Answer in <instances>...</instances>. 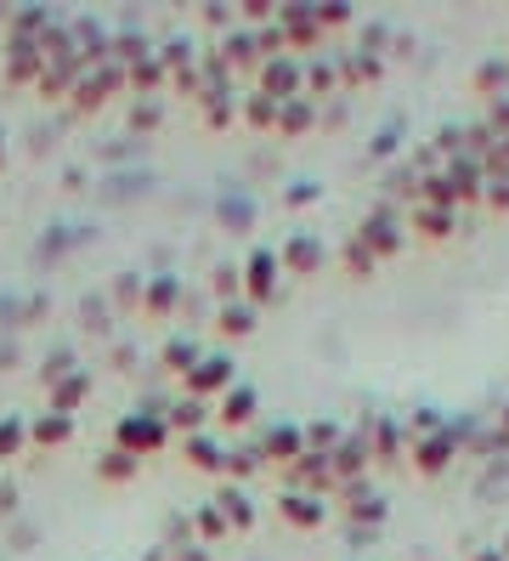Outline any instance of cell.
<instances>
[{
  "label": "cell",
  "instance_id": "24",
  "mask_svg": "<svg viewBox=\"0 0 509 561\" xmlns=\"http://www.w3.org/2000/svg\"><path fill=\"white\" fill-rule=\"evenodd\" d=\"M266 454H278V459H284V454H294V432H278V437H266Z\"/></svg>",
  "mask_w": 509,
  "mask_h": 561
},
{
  "label": "cell",
  "instance_id": "16",
  "mask_svg": "<svg viewBox=\"0 0 509 561\" xmlns=\"http://www.w3.org/2000/svg\"><path fill=\"white\" fill-rule=\"evenodd\" d=\"M216 329H221V335H250L255 312H250V307H221V312H216Z\"/></svg>",
  "mask_w": 509,
  "mask_h": 561
},
{
  "label": "cell",
  "instance_id": "23",
  "mask_svg": "<svg viewBox=\"0 0 509 561\" xmlns=\"http://www.w3.org/2000/svg\"><path fill=\"white\" fill-rule=\"evenodd\" d=\"M216 295H221V307H227V295H238V273H232V267L216 273Z\"/></svg>",
  "mask_w": 509,
  "mask_h": 561
},
{
  "label": "cell",
  "instance_id": "17",
  "mask_svg": "<svg viewBox=\"0 0 509 561\" xmlns=\"http://www.w3.org/2000/svg\"><path fill=\"white\" fill-rule=\"evenodd\" d=\"M28 443V425L23 420H0V459H18Z\"/></svg>",
  "mask_w": 509,
  "mask_h": 561
},
{
  "label": "cell",
  "instance_id": "2",
  "mask_svg": "<svg viewBox=\"0 0 509 561\" xmlns=\"http://www.w3.org/2000/svg\"><path fill=\"white\" fill-rule=\"evenodd\" d=\"M114 437L130 459H142V454H159L170 443V425H164V414H130V420H119Z\"/></svg>",
  "mask_w": 509,
  "mask_h": 561
},
{
  "label": "cell",
  "instance_id": "22",
  "mask_svg": "<svg viewBox=\"0 0 509 561\" xmlns=\"http://www.w3.org/2000/svg\"><path fill=\"white\" fill-rule=\"evenodd\" d=\"M198 534H204V539H221V534H227V516H221V511L210 505V511L198 516Z\"/></svg>",
  "mask_w": 509,
  "mask_h": 561
},
{
  "label": "cell",
  "instance_id": "4",
  "mask_svg": "<svg viewBox=\"0 0 509 561\" xmlns=\"http://www.w3.org/2000/svg\"><path fill=\"white\" fill-rule=\"evenodd\" d=\"M41 75H46L41 41H12V46H7V80H12V85H41Z\"/></svg>",
  "mask_w": 509,
  "mask_h": 561
},
{
  "label": "cell",
  "instance_id": "13",
  "mask_svg": "<svg viewBox=\"0 0 509 561\" xmlns=\"http://www.w3.org/2000/svg\"><path fill=\"white\" fill-rule=\"evenodd\" d=\"M125 80H130V85H136V96H148V91H159V85H164V62H159V57H148V51H142V62H136V69H130V75H125Z\"/></svg>",
  "mask_w": 509,
  "mask_h": 561
},
{
  "label": "cell",
  "instance_id": "14",
  "mask_svg": "<svg viewBox=\"0 0 509 561\" xmlns=\"http://www.w3.org/2000/svg\"><path fill=\"white\" fill-rule=\"evenodd\" d=\"M96 477H102V482H130V477H136V459H130L125 448H114V454H102Z\"/></svg>",
  "mask_w": 509,
  "mask_h": 561
},
{
  "label": "cell",
  "instance_id": "6",
  "mask_svg": "<svg viewBox=\"0 0 509 561\" xmlns=\"http://www.w3.org/2000/svg\"><path fill=\"white\" fill-rule=\"evenodd\" d=\"M204 420H210V403H198V398H182V403L164 409V425H170V432H187V437L204 432Z\"/></svg>",
  "mask_w": 509,
  "mask_h": 561
},
{
  "label": "cell",
  "instance_id": "10",
  "mask_svg": "<svg viewBox=\"0 0 509 561\" xmlns=\"http://www.w3.org/2000/svg\"><path fill=\"white\" fill-rule=\"evenodd\" d=\"M216 511L227 516V527H250V522H255L250 493H244V488H221V493H216Z\"/></svg>",
  "mask_w": 509,
  "mask_h": 561
},
{
  "label": "cell",
  "instance_id": "11",
  "mask_svg": "<svg viewBox=\"0 0 509 561\" xmlns=\"http://www.w3.org/2000/svg\"><path fill=\"white\" fill-rule=\"evenodd\" d=\"M250 414H255V391H244V386H232L227 398L216 403V420H221V425H244Z\"/></svg>",
  "mask_w": 509,
  "mask_h": 561
},
{
  "label": "cell",
  "instance_id": "5",
  "mask_svg": "<svg viewBox=\"0 0 509 561\" xmlns=\"http://www.w3.org/2000/svg\"><path fill=\"white\" fill-rule=\"evenodd\" d=\"M278 267H284V261L271 250L250 255V267H244V295H250V301H271V289H278Z\"/></svg>",
  "mask_w": 509,
  "mask_h": 561
},
{
  "label": "cell",
  "instance_id": "15",
  "mask_svg": "<svg viewBox=\"0 0 509 561\" xmlns=\"http://www.w3.org/2000/svg\"><path fill=\"white\" fill-rule=\"evenodd\" d=\"M284 516H289L294 527H312V522L323 516V505H317V500H305V493H284Z\"/></svg>",
  "mask_w": 509,
  "mask_h": 561
},
{
  "label": "cell",
  "instance_id": "12",
  "mask_svg": "<svg viewBox=\"0 0 509 561\" xmlns=\"http://www.w3.org/2000/svg\"><path fill=\"white\" fill-rule=\"evenodd\" d=\"M198 357H204V352H198L193 341H164V352H159V363H164L170 375H182V380H187V369H193Z\"/></svg>",
  "mask_w": 509,
  "mask_h": 561
},
{
  "label": "cell",
  "instance_id": "9",
  "mask_svg": "<svg viewBox=\"0 0 509 561\" xmlns=\"http://www.w3.org/2000/svg\"><path fill=\"white\" fill-rule=\"evenodd\" d=\"M85 391H91V369H74V375H68V380L51 391V414H68V420H74V409H80Z\"/></svg>",
  "mask_w": 509,
  "mask_h": 561
},
{
  "label": "cell",
  "instance_id": "7",
  "mask_svg": "<svg viewBox=\"0 0 509 561\" xmlns=\"http://www.w3.org/2000/svg\"><path fill=\"white\" fill-rule=\"evenodd\" d=\"M68 437H74V420H68V414H51V409L28 425V443H41V448H62Z\"/></svg>",
  "mask_w": 509,
  "mask_h": 561
},
{
  "label": "cell",
  "instance_id": "1",
  "mask_svg": "<svg viewBox=\"0 0 509 561\" xmlns=\"http://www.w3.org/2000/svg\"><path fill=\"white\" fill-rule=\"evenodd\" d=\"M227 391H232V357H227V352H204L193 369H187V398L221 403Z\"/></svg>",
  "mask_w": 509,
  "mask_h": 561
},
{
  "label": "cell",
  "instance_id": "19",
  "mask_svg": "<svg viewBox=\"0 0 509 561\" xmlns=\"http://www.w3.org/2000/svg\"><path fill=\"white\" fill-rule=\"evenodd\" d=\"M250 125H255V130L278 125V96H250Z\"/></svg>",
  "mask_w": 509,
  "mask_h": 561
},
{
  "label": "cell",
  "instance_id": "20",
  "mask_svg": "<svg viewBox=\"0 0 509 561\" xmlns=\"http://www.w3.org/2000/svg\"><path fill=\"white\" fill-rule=\"evenodd\" d=\"M271 91H294V69H289V62H266V96Z\"/></svg>",
  "mask_w": 509,
  "mask_h": 561
},
{
  "label": "cell",
  "instance_id": "18",
  "mask_svg": "<svg viewBox=\"0 0 509 561\" xmlns=\"http://www.w3.org/2000/svg\"><path fill=\"white\" fill-rule=\"evenodd\" d=\"M176 289H182L176 278H159V284L148 289V312H153V318H164L170 307H176Z\"/></svg>",
  "mask_w": 509,
  "mask_h": 561
},
{
  "label": "cell",
  "instance_id": "3",
  "mask_svg": "<svg viewBox=\"0 0 509 561\" xmlns=\"http://www.w3.org/2000/svg\"><path fill=\"white\" fill-rule=\"evenodd\" d=\"M125 85H130V80H125L119 62H102V57H96V75H85L68 96H74V108H102V103H108L114 91H125Z\"/></svg>",
  "mask_w": 509,
  "mask_h": 561
},
{
  "label": "cell",
  "instance_id": "8",
  "mask_svg": "<svg viewBox=\"0 0 509 561\" xmlns=\"http://www.w3.org/2000/svg\"><path fill=\"white\" fill-rule=\"evenodd\" d=\"M182 454L193 459L198 471H227V448H221V443H216L210 432H198V437H187V443H182Z\"/></svg>",
  "mask_w": 509,
  "mask_h": 561
},
{
  "label": "cell",
  "instance_id": "21",
  "mask_svg": "<svg viewBox=\"0 0 509 561\" xmlns=\"http://www.w3.org/2000/svg\"><path fill=\"white\" fill-rule=\"evenodd\" d=\"M284 261H289V267H294V273H305V267H312V261H317V250H312V244H305V239H294Z\"/></svg>",
  "mask_w": 509,
  "mask_h": 561
}]
</instances>
